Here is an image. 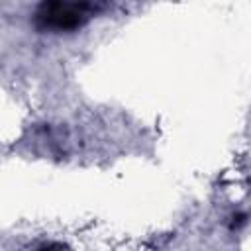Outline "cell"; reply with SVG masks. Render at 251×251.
Wrapping results in <instances>:
<instances>
[{
  "label": "cell",
  "instance_id": "6da1fadb",
  "mask_svg": "<svg viewBox=\"0 0 251 251\" xmlns=\"http://www.w3.org/2000/svg\"><path fill=\"white\" fill-rule=\"evenodd\" d=\"M102 8L92 2H41L33 12V24L43 31H73Z\"/></svg>",
  "mask_w": 251,
  "mask_h": 251
}]
</instances>
